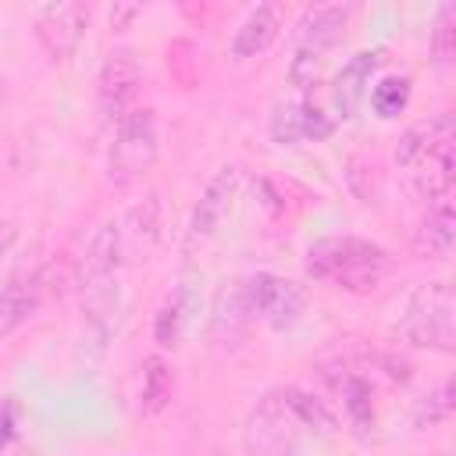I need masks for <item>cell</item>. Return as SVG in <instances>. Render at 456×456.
I'll return each mask as SVG.
<instances>
[{"instance_id": "cell-1", "label": "cell", "mask_w": 456, "mask_h": 456, "mask_svg": "<svg viewBox=\"0 0 456 456\" xmlns=\"http://www.w3.org/2000/svg\"><path fill=\"white\" fill-rule=\"evenodd\" d=\"M395 164L406 171L410 189L428 200L442 203L456 178V121L449 110L431 114L428 121L410 125L399 135Z\"/></svg>"}, {"instance_id": "cell-2", "label": "cell", "mask_w": 456, "mask_h": 456, "mask_svg": "<svg viewBox=\"0 0 456 456\" xmlns=\"http://www.w3.org/2000/svg\"><path fill=\"white\" fill-rule=\"evenodd\" d=\"M121 264H125V228L118 217H107L82 260V314H86V331L93 342H107L114 317H118V285H121Z\"/></svg>"}, {"instance_id": "cell-3", "label": "cell", "mask_w": 456, "mask_h": 456, "mask_svg": "<svg viewBox=\"0 0 456 456\" xmlns=\"http://www.w3.org/2000/svg\"><path fill=\"white\" fill-rule=\"evenodd\" d=\"M388 267H392L388 253L360 235H331L306 249V274L314 281L335 285L353 296L374 292L385 281Z\"/></svg>"}, {"instance_id": "cell-4", "label": "cell", "mask_w": 456, "mask_h": 456, "mask_svg": "<svg viewBox=\"0 0 456 456\" xmlns=\"http://www.w3.org/2000/svg\"><path fill=\"white\" fill-rule=\"evenodd\" d=\"M353 4H314L303 11L296 25V53L289 64V82L296 89H310L321 78L328 53L346 39L353 21Z\"/></svg>"}, {"instance_id": "cell-5", "label": "cell", "mask_w": 456, "mask_h": 456, "mask_svg": "<svg viewBox=\"0 0 456 456\" xmlns=\"http://www.w3.org/2000/svg\"><path fill=\"white\" fill-rule=\"evenodd\" d=\"M456 299L449 281H428L420 285L403 317H399V335L417 346V349H435V353H452L456 349Z\"/></svg>"}, {"instance_id": "cell-6", "label": "cell", "mask_w": 456, "mask_h": 456, "mask_svg": "<svg viewBox=\"0 0 456 456\" xmlns=\"http://www.w3.org/2000/svg\"><path fill=\"white\" fill-rule=\"evenodd\" d=\"M157 114L150 107H135L128 110L118 125H114V139L107 150V178L118 189H128L135 182H142L153 164H157Z\"/></svg>"}, {"instance_id": "cell-7", "label": "cell", "mask_w": 456, "mask_h": 456, "mask_svg": "<svg viewBox=\"0 0 456 456\" xmlns=\"http://www.w3.org/2000/svg\"><path fill=\"white\" fill-rule=\"evenodd\" d=\"M296 435H299V424L285 410L278 392H267L264 399H256V406L242 424V445L249 456H289Z\"/></svg>"}, {"instance_id": "cell-8", "label": "cell", "mask_w": 456, "mask_h": 456, "mask_svg": "<svg viewBox=\"0 0 456 456\" xmlns=\"http://www.w3.org/2000/svg\"><path fill=\"white\" fill-rule=\"evenodd\" d=\"M246 296H249V306H253V317H260L264 324H271L274 331H285L292 328L303 310H306V296L296 281L281 278V274H271V271H260V274H249L246 278Z\"/></svg>"}, {"instance_id": "cell-9", "label": "cell", "mask_w": 456, "mask_h": 456, "mask_svg": "<svg viewBox=\"0 0 456 456\" xmlns=\"http://www.w3.org/2000/svg\"><path fill=\"white\" fill-rule=\"evenodd\" d=\"M142 86V64L135 61V53L118 50L103 61L100 75H96V107L100 118L107 125H118L128 110H135V96Z\"/></svg>"}, {"instance_id": "cell-10", "label": "cell", "mask_w": 456, "mask_h": 456, "mask_svg": "<svg viewBox=\"0 0 456 456\" xmlns=\"http://www.w3.org/2000/svg\"><path fill=\"white\" fill-rule=\"evenodd\" d=\"M86 25H89V7L78 4V0H61V4H46L36 11V39L39 46L46 50V57L53 64H64L82 36H86Z\"/></svg>"}, {"instance_id": "cell-11", "label": "cell", "mask_w": 456, "mask_h": 456, "mask_svg": "<svg viewBox=\"0 0 456 456\" xmlns=\"http://www.w3.org/2000/svg\"><path fill=\"white\" fill-rule=\"evenodd\" d=\"M239 185H242V171L235 164H224V167L214 171V178L203 185V192H200V200L192 207V217H189V228H185V242L189 246L207 242L221 228V221L228 217V210H232V203L239 196Z\"/></svg>"}, {"instance_id": "cell-12", "label": "cell", "mask_w": 456, "mask_h": 456, "mask_svg": "<svg viewBox=\"0 0 456 456\" xmlns=\"http://www.w3.org/2000/svg\"><path fill=\"white\" fill-rule=\"evenodd\" d=\"M46 296V271L43 267H21L18 274L0 285V338L11 335L18 324H25Z\"/></svg>"}, {"instance_id": "cell-13", "label": "cell", "mask_w": 456, "mask_h": 456, "mask_svg": "<svg viewBox=\"0 0 456 456\" xmlns=\"http://www.w3.org/2000/svg\"><path fill=\"white\" fill-rule=\"evenodd\" d=\"M381 57H385V50L374 46V50L353 53V57L342 64V71L335 75V86H331V107H335L338 118H353V114L360 110V103H363L367 93H370V75L378 71Z\"/></svg>"}, {"instance_id": "cell-14", "label": "cell", "mask_w": 456, "mask_h": 456, "mask_svg": "<svg viewBox=\"0 0 456 456\" xmlns=\"http://www.w3.org/2000/svg\"><path fill=\"white\" fill-rule=\"evenodd\" d=\"M249 324H253V306H249V296H246V278H232L214 296L210 331H214L217 342H239Z\"/></svg>"}, {"instance_id": "cell-15", "label": "cell", "mask_w": 456, "mask_h": 456, "mask_svg": "<svg viewBox=\"0 0 456 456\" xmlns=\"http://www.w3.org/2000/svg\"><path fill=\"white\" fill-rule=\"evenodd\" d=\"M281 32V14L274 4H256L235 28L232 36V57L235 61H249L256 53H264Z\"/></svg>"}, {"instance_id": "cell-16", "label": "cell", "mask_w": 456, "mask_h": 456, "mask_svg": "<svg viewBox=\"0 0 456 456\" xmlns=\"http://www.w3.org/2000/svg\"><path fill=\"white\" fill-rule=\"evenodd\" d=\"M452 242H456V214H452V203L449 200L431 203V210L420 217L417 232H413V253L424 256V260H445L452 253Z\"/></svg>"}, {"instance_id": "cell-17", "label": "cell", "mask_w": 456, "mask_h": 456, "mask_svg": "<svg viewBox=\"0 0 456 456\" xmlns=\"http://www.w3.org/2000/svg\"><path fill=\"white\" fill-rule=\"evenodd\" d=\"M278 395H281L285 410L296 417L299 428H310V431H317V435H338V417H335V413L328 410V403L317 399L314 392H306V388H299V385H285V388H278Z\"/></svg>"}, {"instance_id": "cell-18", "label": "cell", "mask_w": 456, "mask_h": 456, "mask_svg": "<svg viewBox=\"0 0 456 456\" xmlns=\"http://www.w3.org/2000/svg\"><path fill=\"white\" fill-rule=\"evenodd\" d=\"M171 399H175V370L160 353H153L142 360V413L157 417L171 406Z\"/></svg>"}, {"instance_id": "cell-19", "label": "cell", "mask_w": 456, "mask_h": 456, "mask_svg": "<svg viewBox=\"0 0 456 456\" xmlns=\"http://www.w3.org/2000/svg\"><path fill=\"white\" fill-rule=\"evenodd\" d=\"M338 392H342V406H346V413H349V424L360 431V435H367L370 428H374V406H370V381L367 378H360V374H346L342 381H338Z\"/></svg>"}, {"instance_id": "cell-20", "label": "cell", "mask_w": 456, "mask_h": 456, "mask_svg": "<svg viewBox=\"0 0 456 456\" xmlns=\"http://www.w3.org/2000/svg\"><path fill=\"white\" fill-rule=\"evenodd\" d=\"M410 78L406 75H388L370 89V107L378 118H399L410 107Z\"/></svg>"}, {"instance_id": "cell-21", "label": "cell", "mask_w": 456, "mask_h": 456, "mask_svg": "<svg viewBox=\"0 0 456 456\" xmlns=\"http://www.w3.org/2000/svg\"><path fill=\"white\" fill-rule=\"evenodd\" d=\"M431 57L438 68L452 64L456 57V4H442L431 25Z\"/></svg>"}, {"instance_id": "cell-22", "label": "cell", "mask_w": 456, "mask_h": 456, "mask_svg": "<svg viewBox=\"0 0 456 456\" xmlns=\"http://www.w3.org/2000/svg\"><path fill=\"white\" fill-rule=\"evenodd\" d=\"M303 110H306V100H289V103L274 107V114H271V139L278 146L303 142Z\"/></svg>"}, {"instance_id": "cell-23", "label": "cell", "mask_w": 456, "mask_h": 456, "mask_svg": "<svg viewBox=\"0 0 456 456\" xmlns=\"http://www.w3.org/2000/svg\"><path fill=\"white\" fill-rule=\"evenodd\" d=\"M182 296L175 292V296H167L164 303H160V310H157V321H153V338H157V346L160 349H175L178 346V338H182Z\"/></svg>"}, {"instance_id": "cell-24", "label": "cell", "mask_w": 456, "mask_h": 456, "mask_svg": "<svg viewBox=\"0 0 456 456\" xmlns=\"http://www.w3.org/2000/svg\"><path fill=\"white\" fill-rule=\"evenodd\" d=\"M449 413H452V385L442 381V385H435V392H428V395L417 403V428H435V424H442Z\"/></svg>"}, {"instance_id": "cell-25", "label": "cell", "mask_w": 456, "mask_h": 456, "mask_svg": "<svg viewBox=\"0 0 456 456\" xmlns=\"http://www.w3.org/2000/svg\"><path fill=\"white\" fill-rule=\"evenodd\" d=\"M18 438V403L11 395H0V456Z\"/></svg>"}, {"instance_id": "cell-26", "label": "cell", "mask_w": 456, "mask_h": 456, "mask_svg": "<svg viewBox=\"0 0 456 456\" xmlns=\"http://www.w3.org/2000/svg\"><path fill=\"white\" fill-rule=\"evenodd\" d=\"M331 132H335V121H331L328 114H321L314 103H306V110H303V139L321 142V139H328Z\"/></svg>"}, {"instance_id": "cell-27", "label": "cell", "mask_w": 456, "mask_h": 456, "mask_svg": "<svg viewBox=\"0 0 456 456\" xmlns=\"http://www.w3.org/2000/svg\"><path fill=\"white\" fill-rule=\"evenodd\" d=\"M14 242H18V221L14 217H0V260L11 253Z\"/></svg>"}, {"instance_id": "cell-28", "label": "cell", "mask_w": 456, "mask_h": 456, "mask_svg": "<svg viewBox=\"0 0 456 456\" xmlns=\"http://www.w3.org/2000/svg\"><path fill=\"white\" fill-rule=\"evenodd\" d=\"M139 11H142L139 4H114V7H110V28H125L128 18H135Z\"/></svg>"}, {"instance_id": "cell-29", "label": "cell", "mask_w": 456, "mask_h": 456, "mask_svg": "<svg viewBox=\"0 0 456 456\" xmlns=\"http://www.w3.org/2000/svg\"><path fill=\"white\" fill-rule=\"evenodd\" d=\"M0 107H4V75H0Z\"/></svg>"}]
</instances>
